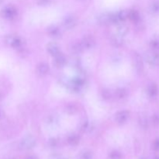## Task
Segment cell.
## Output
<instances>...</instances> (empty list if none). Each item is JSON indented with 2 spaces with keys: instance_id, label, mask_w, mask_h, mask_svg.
Here are the masks:
<instances>
[{
  "instance_id": "1",
  "label": "cell",
  "mask_w": 159,
  "mask_h": 159,
  "mask_svg": "<svg viewBox=\"0 0 159 159\" xmlns=\"http://www.w3.org/2000/svg\"><path fill=\"white\" fill-rule=\"evenodd\" d=\"M5 42L7 45H9L11 48H14V49H20L22 47V41L21 39L17 36L13 35H8L6 36L5 38Z\"/></svg>"
},
{
  "instance_id": "2",
  "label": "cell",
  "mask_w": 159,
  "mask_h": 159,
  "mask_svg": "<svg viewBox=\"0 0 159 159\" xmlns=\"http://www.w3.org/2000/svg\"><path fill=\"white\" fill-rule=\"evenodd\" d=\"M1 16L6 20H12L17 16V10L13 6H7L2 9Z\"/></svg>"
},
{
  "instance_id": "3",
  "label": "cell",
  "mask_w": 159,
  "mask_h": 159,
  "mask_svg": "<svg viewBox=\"0 0 159 159\" xmlns=\"http://www.w3.org/2000/svg\"><path fill=\"white\" fill-rule=\"evenodd\" d=\"M36 140L34 137L32 136H26L20 141V148L23 150H27L30 149L35 145Z\"/></svg>"
},
{
  "instance_id": "4",
  "label": "cell",
  "mask_w": 159,
  "mask_h": 159,
  "mask_svg": "<svg viewBox=\"0 0 159 159\" xmlns=\"http://www.w3.org/2000/svg\"><path fill=\"white\" fill-rule=\"evenodd\" d=\"M132 62H133V65L136 71L138 73L142 72L144 70V63H143V60L139 54L136 52L134 53L133 56H132Z\"/></svg>"
},
{
  "instance_id": "5",
  "label": "cell",
  "mask_w": 159,
  "mask_h": 159,
  "mask_svg": "<svg viewBox=\"0 0 159 159\" xmlns=\"http://www.w3.org/2000/svg\"><path fill=\"white\" fill-rule=\"evenodd\" d=\"M129 117H130V113L127 110H121L116 113L115 120L118 124H124L127 122Z\"/></svg>"
},
{
  "instance_id": "6",
  "label": "cell",
  "mask_w": 159,
  "mask_h": 159,
  "mask_svg": "<svg viewBox=\"0 0 159 159\" xmlns=\"http://www.w3.org/2000/svg\"><path fill=\"white\" fill-rule=\"evenodd\" d=\"M81 43H82L84 49H90V48L94 47L95 43H96V40H95L94 37L93 36L86 35L83 37Z\"/></svg>"
},
{
  "instance_id": "7",
  "label": "cell",
  "mask_w": 159,
  "mask_h": 159,
  "mask_svg": "<svg viewBox=\"0 0 159 159\" xmlns=\"http://www.w3.org/2000/svg\"><path fill=\"white\" fill-rule=\"evenodd\" d=\"M76 24H77V19L74 16H68L67 17H65L63 21L64 27L68 30L74 28Z\"/></svg>"
},
{
  "instance_id": "8",
  "label": "cell",
  "mask_w": 159,
  "mask_h": 159,
  "mask_svg": "<svg viewBox=\"0 0 159 159\" xmlns=\"http://www.w3.org/2000/svg\"><path fill=\"white\" fill-rule=\"evenodd\" d=\"M67 64V58L63 54L59 53L54 57V65L57 68H63Z\"/></svg>"
},
{
  "instance_id": "9",
  "label": "cell",
  "mask_w": 159,
  "mask_h": 159,
  "mask_svg": "<svg viewBox=\"0 0 159 159\" xmlns=\"http://www.w3.org/2000/svg\"><path fill=\"white\" fill-rule=\"evenodd\" d=\"M47 51L48 52L51 54V56L54 57L57 54H58L59 53H61L60 51V48H59L58 45L55 43H50L47 45Z\"/></svg>"
},
{
  "instance_id": "10",
  "label": "cell",
  "mask_w": 159,
  "mask_h": 159,
  "mask_svg": "<svg viewBox=\"0 0 159 159\" xmlns=\"http://www.w3.org/2000/svg\"><path fill=\"white\" fill-rule=\"evenodd\" d=\"M50 71V67L45 62H41V63L38 64L37 66V71L38 75H46Z\"/></svg>"
},
{
  "instance_id": "11",
  "label": "cell",
  "mask_w": 159,
  "mask_h": 159,
  "mask_svg": "<svg viewBox=\"0 0 159 159\" xmlns=\"http://www.w3.org/2000/svg\"><path fill=\"white\" fill-rule=\"evenodd\" d=\"M127 19H129L132 23H137L141 20V16L137 10L131 9V10L127 12Z\"/></svg>"
},
{
  "instance_id": "12",
  "label": "cell",
  "mask_w": 159,
  "mask_h": 159,
  "mask_svg": "<svg viewBox=\"0 0 159 159\" xmlns=\"http://www.w3.org/2000/svg\"><path fill=\"white\" fill-rule=\"evenodd\" d=\"M48 34H49L50 37H54V38H57L61 36V30L57 26H50L48 28Z\"/></svg>"
},
{
  "instance_id": "13",
  "label": "cell",
  "mask_w": 159,
  "mask_h": 159,
  "mask_svg": "<svg viewBox=\"0 0 159 159\" xmlns=\"http://www.w3.org/2000/svg\"><path fill=\"white\" fill-rule=\"evenodd\" d=\"M147 62L151 65H159V54H150L146 57Z\"/></svg>"
},
{
  "instance_id": "14",
  "label": "cell",
  "mask_w": 159,
  "mask_h": 159,
  "mask_svg": "<svg viewBox=\"0 0 159 159\" xmlns=\"http://www.w3.org/2000/svg\"><path fill=\"white\" fill-rule=\"evenodd\" d=\"M128 96V91L125 88H119L115 92V96L118 99H124Z\"/></svg>"
},
{
  "instance_id": "15",
  "label": "cell",
  "mask_w": 159,
  "mask_h": 159,
  "mask_svg": "<svg viewBox=\"0 0 159 159\" xmlns=\"http://www.w3.org/2000/svg\"><path fill=\"white\" fill-rule=\"evenodd\" d=\"M124 39H123V37L120 35H115L113 36L111 38V43L113 46L116 47V48H120V47L122 46L124 44Z\"/></svg>"
},
{
  "instance_id": "16",
  "label": "cell",
  "mask_w": 159,
  "mask_h": 159,
  "mask_svg": "<svg viewBox=\"0 0 159 159\" xmlns=\"http://www.w3.org/2000/svg\"><path fill=\"white\" fill-rule=\"evenodd\" d=\"M158 89L155 84H152L148 88V93L150 97H155L158 95Z\"/></svg>"
},
{
  "instance_id": "17",
  "label": "cell",
  "mask_w": 159,
  "mask_h": 159,
  "mask_svg": "<svg viewBox=\"0 0 159 159\" xmlns=\"http://www.w3.org/2000/svg\"><path fill=\"white\" fill-rule=\"evenodd\" d=\"M84 48L82 47V43L81 42H77V43H75L71 47V51H72L74 54H79L83 51Z\"/></svg>"
},
{
  "instance_id": "18",
  "label": "cell",
  "mask_w": 159,
  "mask_h": 159,
  "mask_svg": "<svg viewBox=\"0 0 159 159\" xmlns=\"http://www.w3.org/2000/svg\"><path fill=\"white\" fill-rule=\"evenodd\" d=\"M101 24H109L110 23V13H103L100 15L98 18Z\"/></svg>"
},
{
  "instance_id": "19",
  "label": "cell",
  "mask_w": 159,
  "mask_h": 159,
  "mask_svg": "<svg viewBox=\"0 0 159 159\" xmlns=\"http://www.w3.org/2000/svg\"><path fill=\"white\" fill-rule=\"evenodd\" d=\"M129 32V28L127 26L124 24H120L117 27V34L121 36V37H124L127 35V33Z\"/></svg>"
},
{
  "instance_id": "20",
  "label": "cell",
  "mask_w": 159,
  "mask_h": 159,
  "mask_svg": "<svg viewBox=\"0 0 159 159\" xmlns=\"http://www.w3.org/2000/svg\"><path fill=\"white\" fill-rule=\"evenodd\" d=\"M65 111L68 114H75L78 111V107L75 103H69L66 106Z\"/></svg>"
},
{
  "instance_id": "21",
  "label": "cell",
  "mask_w": 159,
  "mask_h": 159,
  "mask_svg": "<svg viewBox=\"0 0 159 159\" xmlns=\"http://www.w3.org/2000/svg\"><path fill=\"white\" fill-rule=\"evenodd\" d=\"M68 142L71 145H75L79 142V137L77 134H71L68 138Z\"/></svg>"
},
{
  "instance_id": "22",
  "label": "cell",
  "mask_w": 159,
  "mask_h": 159,
  "mask_svg": "<svg viewBox=\"0 0 159 159\" xmlns=\"http://www.w3.org/2000/svg\"><path fill=\"white\" fill-rule=\"evenodd\" d=\"M150 11L154 14L159 13V2L155 1L150 6Z\"/></svg>"
},
{
  "instance_id": "23",
  "label": "cell",
  "mask_w": 159,
  "mask_h": 159,
  "mask_svg": "<svg viewBox=\"0 0 159 159\" xmlns=\"http://www.w3.org/2000/svg\"><path fill=\"white\" fill-rule=\"evenodd\" d=\"M140 125L143 127V128H147L148 127V121L146 117H141L140 118Z\"/></svg>"
},
{
  "instance_id": "24",
  "label": "cell",
  "mask_w": 159,
  "mask_h": 159,
  "mask_svg": "<svg viewBox=\"0 0 159 159\" xmlns=\"http://www.w3.org/2000/svg\"><path fill=\"white\" fill-rule=\"evenodd\" d=\"M102 96L103 99H110V97H111V94H110V91L107 89H104L103 91L102 92Z\"/></svg>"
},
{
  "instance_id": "25",
  "label": "cell",
  "mask_w": 159,
  "mask_h": 159,
  "mask_svg": "<svg viewBox=\"0 0 159 159\" xmlns=\"http://www.w3.org/2000/svg\"><path fill=\"white\" fill-rule=\"evenodd\" d=\"M110 157H111L112 159H120L121 155L118 152H113L110 155Z\"/></svg>"
},
{
  "instance_id": "26",
  "label": "cell",
  "mask_w": 159,
  "mask_h": 159,
  "mask_svg": "<svg viewBox=\"0 0 159 159\" xmlns=\"http://www.w3.org/2000/svg\"><path fill=\"white\" fill-rule=\"evenodd\" d=\"M151 47L155 49H159V40H155L151 42Z\"/></svg>"
},
{
  "instance_id": "27",
  "label": "cell",
  "mask_w": 159,
  "mask_h": 159,
  "mask_svg": "<svg viewBox=\"0 0 159 159\" xmlns=\"http://www.w3.org/2000/svg\"><path fill=\"white\" fill-rule=\"evenodd\" d=\"M152 122L155 126H159V116L158 115H154L152 117Z\"/></svg>"
},
{
  "instance_id": "28",
  "label": "cell",
  "mask_w": 159,
  "mask_h": 159,
  "mask_svg": "<svg viewBox=\"0 0 159 159\" xmlns=\"http://www.w3.org/2000/svg\"><path fill=\"white\" fill-rule=\"evenodd\" d=\"M88 127H89V122L87 120L83 121V122L82 123V124H81V129H82V130H83V131L86 130L87 129H88Z\"/></svg>"
},
{
  "instance_id": "29",
  "label": "cell",
  "mask_w": 159,
  "mask_h": 159,
  "mask_svg": "<svg viewBox=\"0 0 159 159\" xmlns=\"http://www.w3.org/2000/svg\"><path fill=\"white\" fill-rule=\"evenodd\" d=\"M91 158H92V155L91 153L89 152H85L82 155V159H91Z\"/></svg>"
},
{
  "instance_id": "30",
  "label": "cell",
  "mask_w": 159,
  "mask_h": 159,
  "mask_svg": "<svg viewBox=\"0 0 159 159\" xmlns=\"http://www.w3.org/2000/svg\"><path fill=\"white\" fill-rule=\"evenodd\" d=\"M51 0H37V3L40 6H46L51 2Z\"/></svg>"
},
{
  "instance_id": "31",
  "label": "cell",
  "mask_w": 159,
  "mask_h": 159,
  "mask_svg": "<svg viewBox=\"0 0 159 159\" xmlns=\"http://www.w3.org/2000/svg\"><path fill=\"white\" fill-rule=\"evenodd\" d=\"M154 148H155V150L159 151V138L156 139L154 142Z\"/></svg>"
},
{
  "instance_id": "32",
  "label": "cell",
  "mask_w": 159,
  "mask_h": 159,
  "mask_svg": "<svg viewBox=\"0 0 159 159\" xmlns=\"http://www.w3.org/2000/svg\"><path fill=\"white\" fill-rule=\"evenodd\" d=\"M2 118V110H0V120Z\"/></svg>"
},
{
  "instance_id": "33",
  "label": "cell",
  "mask_w": 159,
  "mask_h": 159,
  "mask_svg": "<svg viewBox=\"0 0 159 159\" xmlns=\"http://www.w3.org/2000/svg\"><path fill=\"white\" fill-rule=\"evenodd\" d=\"M2 2H3V0H0V4H2Z\"/></svg>"
},
{
  "instance_id": "34",
  "label": "cell",
  "mask_w": 159,
  "mask_h": 159,
  "mask_svg": "<svg viewBox=\"0 0 159 159\" xmlns=\"http://www.w3.org/2000/svg\"><path fill=\"white\" fill-rule=\"evenodd\" d=\"M155 159H159V157H157V158H155Z\"/></svg>"
}]
</instances>
